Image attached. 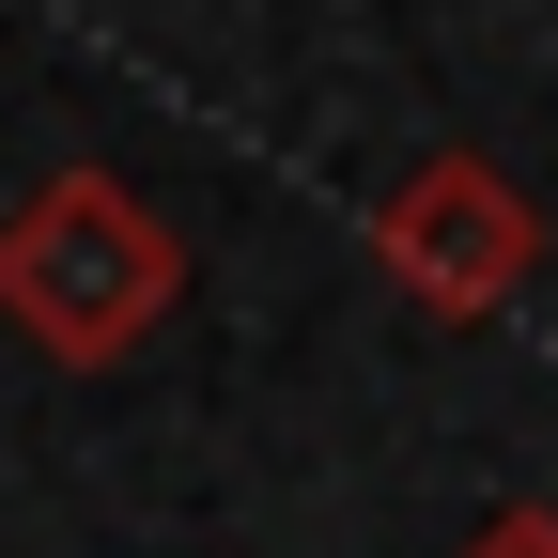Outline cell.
<instances>
[{"label":"cell","instance_id":"6da1fadb","mask_svg":"<svg viewBox=\"0 0 558 558\" xmlns=\"http://www.w3.org/2000/svg\"><path fill=\"white\" fill-rule=\"evenodd\" d=\"M186 311V233L140 202L124 171H47L0 218V326L47 373H109Z\"/></svg>","mask_w":558,"mask_h":558},{"label":"cell","instance_id":"7a4b0ae2","mask_svg":"<svg viewBox=\"0 0 558 558\" xmlns=\"http://www.w3.org/2000/svg\"><path fill=\"white\" fill-rule=\"evenodd\" d=\"M373 264H388L403 311H435V326H497L527 279H543V202L481 156V140H435V156L373 202Z\"/></svg>","mask_w":558,"mask_h":558},{"label":"cell","instance_id":"3957f363","mask_svg":"<svg viewBox=\"0 0 558 558\" xmlns=\"http://www.w3.org/2000/svg\"><path fill=\"white\" fill-rule=\"evenodd\" d=\"M465 558H558V512H497V527H481Z\"/></svg>","mask_w":558,"mask_h":558}]
</instances>
